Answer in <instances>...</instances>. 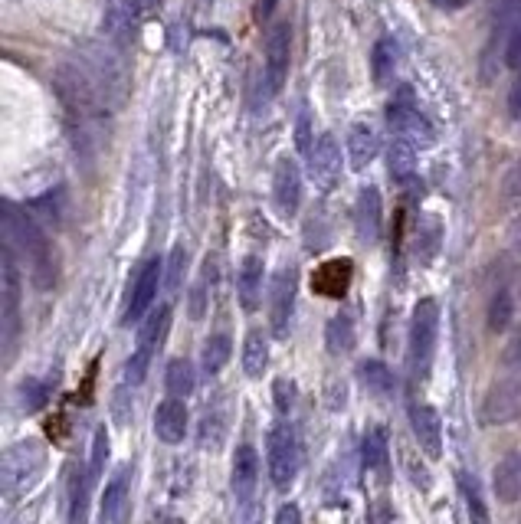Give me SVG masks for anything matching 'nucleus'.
<instances>
[{
    "label": "nucleus",
    "instance_id": "43",
    "mask_svg": "<svg viewBox=\"0 0 521 524\" xmlns=\"http://www.w3.org/2000/svg\"><path fill=\"white\" fill-rule=\"evenodd\" d=\"M292 397H295V387L286 384V380H279V384H276V407H279L282 413L292 410Z\"/></svg>",
    "mask_w": 521,
    "mask_h": 524
},
{
    "label": "nucleus",
    "instance_id": "28",
    "mask_svg": "<svg viewBox=\"0 0 521 524\" xmlns=\"http://www.w3.org/2000/svg\"><path fill=\"white\" fill-rule=\"evenodd\" d=\"M515 315V295H512V285L502 276L499 285L492 289V299H489V328L492 331H505L508 321Z\"/></svg>",
    "mask_w": 521,
    "mask_h": 524
},
{
    "label": "nucleus",
    "instance_id": "33",
    "mask_svg": "<svg viewBox=\"0 0 521 524\" xmlns=\"http://www.w3.org/2000/svg\"><path fill=\"white\" fill-rule=\"evenodd\" d=\"M325 348H328V354H348L354 348V321L348 315L328 318V325H325Z\"/></svg>",
    "mask_w": 521,
    "mask_h": 524
},
{
    "label": "nucleus",
    "instance_id": "44",
    "mask_svg": "<svg viewBox=\"0 0 521 524\" xmlns=\"http://www.w3.org/2000/svg\"><path fill=\"white\" fill-rule=\"evenodd\" d=\"M276 524H302V515H299V505L286 502L279 511H276Z\"/></svg>",
    "mask_w": 521,
    "mask_h": 524
},
{
    "label": "nucleus",
    "instance_id": "17",
    "mask_svg": "<svg viewBox=\"0 0 521 524\" xmlns=\"http://www.w3.org/2000/svg\"><path fill=\"white\" fill-rule=\"evenodd\" d=\"M256 482H259L256 449L253 446H236V452H233V469H230L233 495L240 498V502H250L253 492H256Z\"/></svg>",
    "mask_w": 521,
    "mask_h": 524
},
{
    "label": "nucleus",
    "instance_id": "6",
    "mask_svg": "<svg viewBox=\"0 0 521 524\" xmlns=\"http://www.w3.org/2000/svg\"><path fill=\"white\" fill-rule=\"evenodd\" d=\"M46 469V449L33 439L14 443L4 452V495H27L33 485L40 482V475Z\"/></svg>",
    "mask_w": 521,
    "mask_h": 524
},
{
    "label": "nucleus",
    "instance_id": "7",
    "mask_svg": "<svg viewBox=\"0 0 521 524\" xmlns=\"http://www.w3.org/2000/svg\"><path fill=\"white\" fill-rule=\"evenodd\" d=\"M266 459H269V479L279 492L295 482L299 475V439L289 423H276L266 436Z\"/></svg>",
    "mask_w": 521,
    "mask_h": 524
},
{
    "label": "nucleus",
    "instance_id": "15",
    "mask_svg": "<svg viewBox=\"0 0 521 524\" xmlns=\"http://www.w3.org/2000/svg\"><path fill=\"white\" fill-rule=\"evenodd\" d=\"M410 430L426 456L430 459L443 456V420L430 403H413L410 407Z\"/></svg>",
    "mask_w": 521,
    "mask_h": 524
},
{
    "label": "nucleus",
    "instance_id": "4",
    "mask_svg": "<svg viewBox=\"0 0 521 524\" xmlns=\"http://www.w3.org/2000/svg\"><path fill=\"white\" fill-rule=\"evenodd\" d=\"M387 125L397 135V141H404L413 151L433 145V125H430V118L423 115L417 95H413L410 86H400L394 92V99L387 105Z\"/></svg>",
    "mask_w": 521,
    "mask_h": 524
},
{
    "label": "nucleus",
    "instance_id": "29",
    "mask_svg": "<svg viewBox=\"0 0 521 524\" xmlns=\"http://www.w3.org/2000/svg\"><path fill=\"white\" fill-rule=\"evenodd\" d=\"M269 367V341L259 331L246 335V348H243V371L250 380H259Z\"/></svg>",
    "mask_w": 521,
    "mask_h": 524
},
{
    "label": "nucleus",
    "instance_id": "41",
    "mask_svg": "<svg viewBox=\"0 0 521 524\" xmlns=\"http://www.w3.org/2000/svg\"><path fill=\"white\" fill-rule=\"evenodd\" d=\"M315 141L318 138H312V118H309V112H302L299 115V125H295V145H299V151L309 158L312 154V148H315Z\"/></svg>",
    "mask_w": 521,
    "mask_h": 524
},
{
    "label": "nucleus",
    "instance_id": "13",
    "mask_svg": "<svg viewBox=\"0 0 521 524\" xmlns=\"http://www.w3.org/2000/svg\"><path fill=\"white\" fill-rule=\"evenodd\" d=\"M354 230H358V240L364 246H374L381 240L384 230V204L377 187H361L358 204H354Z\"/></svg>",
    "mask_w": 521,
    "mask_h": 524
},
{
    "label": "nucleus",
    "instance_id": "16",
    "mask_svg": "<svg viewBox=\"0 0 521 524\" xmlns=\"http://www.w3.org/2000/svg\"><path fill=\"white\" fill-rule=\"evenodd\" d=\"M187 426H191V413H187L184 400H161L158 410H155V436L161 439V443L168 446H177L187 439Z\"/></svg>",
    "mask_w": 521,
    "mask_h": 524
},
{
    "label": "nucleus",
    "instance_id": "1",
    "mask_svg": "<svg viewBox=\"0 0 521 524\" xmlns=\"http://www.w3.org/2000/svg\"><path fill=\"white\" fill-rule=\"evenodd\" d=\"M4 249L20 262V266H27L37 289H53V282H56L53 243H50V236L43 233V226L23 207L4 204Z\"/></svg>",
    "mask_w": 521,
    "mask_h": 524
},
{
    "label": "nucleus",
    "instance_id": "10",
    "mask_svg": "<svg viewBox=\"0 0 521 524\" xmlns=\"http://www.w3.org/2000/svg\"><path fill=\"white\" fill-rule=\"evenodd\" d=\"M292 315H295V269L282 266L276 276H272V285H269V325H272V335L286 338L289 325H292Z\"/></svg>",
    "mask_w": 521,
    "mask_h": 524
},
{
    "label": "nucleus",
    "instance_id": "39",
    "mask_svg": "<svg viewBox=\"0 0 521 524\" xmlns=\"http://www.w3.org/2000/svg\"><path fill=\"white\" fill-rule=\"evenodd\" d=\"M210 266H204V276H200V282L194 285V292H191V318H204L207 312V305H210V276L213 272H207Z\"/></svg>",
    "mask_w": 521,
    "mask_h": 524
},
{
    "label": "nucleus",
    "instance_id": "31",
    "mask_svg": "<svg viewBox=\"0 0 521 524\" xmlns=\"http://www.w3.org/2000/svg\"><path fill=\"white\" fill-rule=\"evenodd\" d=\"M164 387L174 400H187L194 393V367L187 357H174L168 364V374H164Z\"/></svg>",
    "mask_w": 521,
    "mask_h": 524
},
{
    "label": "nucleus",
    "instance_id": "12",
    "mask_svg": "<svg viewBox=\"0 0 521 524\" xmlns=\"http://www.w3.org/2000/svg\"><path fill=\"white\" fill-rule=\"evenodd\" d=\"M272 204H276V210L286 220L295 217L302 207V174L292 158H282L276 164V174H272Z\"/></svg>",
    "mask_w": 521,
    "mask_h": 524
},
{
    "label": "nucleus",
    "instance_id": "49",
    "mask_svg": "<svg viewBox=\"0 0 521 524\" xmlns=\"http://www.w3.org/2000/svg\"><path fill=\"white\" fill-rule=\"evenodd\" d=\"M518 256H521V240H518Z\"/></svg>",
    "mask_w": 521,
    "mask_h": 524
},
{
    "label": "nucleus",
    "instance_id": "21",
    "mask_svg": "<svg viewBox=\"0 0 521 524\" xmlns=\"http://www.w3.org/2000/svg\"><path fill=\"white\" fill-rule=\"evenodd\" d=\"M263 259L259 256H246L240 262V272H236V289H240V305L246 312H256L259 308V295H263Z\"/></svg>",
    "mask_w": 521,
    "mask_h": 524
},
{
    "label": "nucleus",
    "instance_id": "3",
    "mask_svg": "<svg viewBox=\"0 0 521 524\" xmlns=\"http://www.w3.org/2000/svg\"><path fill=\"white\" fill-rule=\"evenodd\" d=\"M289 63H292V27L289 23H272L269 37H266V56H263V73H259V92H256V105L263 109L286 86L289 76Z\"/></svg>",
    "mask_w": 521,
    "mask_h": 524
},
{
    "label": "nucleus",
    "instance_id": "19",
    "mask_svg": "<svg viewBox=\"0 0 521 524\" xmlns=\"http://www.w3.org/2000/svg\"><path fill=\"white\" fill-rule=\"evenodd\" d=\"M492 482H495V498H499L502 505H518L521 502V449L508 452L499 466H495Z\"/></svg>",
    "mask_w": 521,
    "mask_h": 524
},
{
    "label": "nucleus",
    "instance_id": "27",
    "mask_svg": "<svg viewBox=\"0 0 521 524\" xmlns=\"http://www.w3.org/2000/svg\"><path fill=\"white\" fill-rule=\"evenodd\" d=\"M358 380L364 393H371L374 400H390V393H394V374H390V367H384L381 361H361Z\"/></svg>",
    "mask_w": 521,
    "mask_h": 524
},
{
    "label": "nucleus",
    "instance_id": "42",
    "mask_svg": "<svg viewBox=\"0 0 521 524\" xmlns=\"http://www.w3.org/2000/svg\"><path fill=\"white\" fill-rule=\"evenodd\" d=\"M404 462H407L410 482H413V485H420V492H426V488H430V475H426V469L420 466V459L413 462V456H410V452H407V456H404Z\"/></svg>",
    "mask_w": 521,
    "mask_h": 524
},
{
    "label": "nucleus",
    "instance_id": "24",
    "mask_svg": "<svg viewBox=\"0 0 521 524\" xmlns=\"http://www.w3.org/2000/svg\"><path fill=\"white\" fill-rule=\"evenodd\" d=\"M361 462L367 472L374 475H384L387 472V462H390V439L384 433V426H371L361 439Z\"/></svg>",
    "mask_w": 521,
    "mask_h": 524
},
{
    "label": "nucleus",
    "instance_id": "32",
    "mask_svg": "<svg viewBox=\"0 0 521 524\" xmlns=\"http://www.w3.org/2000/svg\"><path fill=\"white\" fill-rule=\"evenodd\" d=\"M230 354H233L230 335H210L207 344H204V354H200V367H204V374H207V377L220 374L223 367H227Z\"/></svg>",
    "mask_w": 521,
    "mask_h": 524
},
{
    "label": "nucleus",
    "instance_id": "5",
    "mask_svg": "<svg viewBox=\"0 0 521 524\" xmlns=\"http://www.w3.org/2000/svg\"><path fill=\"white\" fill-rule=\"evenodd\" d=\"M171 328V305H155L148 312V318L141 321L138 328V344H135V354L125 361V384L128 387H138L145 384L148 377V367H151V357H155L158 344L164 341Z\"/></svg>",
    "mask_w": 521,
    "mask_h": 524
},
{
    "label": "nucleus",
    "instance_id": "14",
    "mask_svg": "<svg viewBox=\"0 0 521 524\" xmlns=\"http://www.w3.org/2000/svg\"><path fill=\"white\" fill-rule=\"evenodd\" d=\"M309 174L312 181L318 184V190H331L338 184L341 177V151H338V141L328 135H318L315 148L309 154Z\"/></svg>",
    "mask_w": 521,
    "mask_h": 524
},
{
    "label": "nucleus",
    "instance_id": "25",
    "mask_svg": "<svg viewBox=\"0 0 521 524\" xmlns=\"http://www.w3.org/2000/svg\"><path fill=\"white\" fill-rule=\"evenodd\" d=\"M377 131L371 125H354L348 135V161L354 171L371 168V161L377 158Z\"/></svg>",
    "mask_w": 521,
    "mask_h": 524
},
{
    "label": "nucleus",
    "instance_id": "36",
    "mask_svg": "<svg viewBox=\"0 0 521 524\" xmlns=\"http://www.w3.org/2000/svg\"><path fill=\"white\" fill-rule=\"evenodd\" d=\"M459 492L466 498V508H469V518L476 524H485V505H482V488L476 482V475L469 472H459Z\"/></svg>",
    "mask_w": 521,
    "mask_h": 524
},
{
    "label": "nucleus",
    "instance_id": "18",
    "mask_svg": "<svg viewBox=\"0 0 521 524\" xmlns=\"http://www.w3.org/2000/svg\"><path fill=\"white\" fill-rule=\"evenodd\" d=\"M351 276H354L351 259H331L312 276V289L325 295V299H341L351 289Z\"/></svg>",
    "mask_w": 521,
    "mask_h": 524
},
{
    "label": "nucleus",
    "instance_id": "45",
    "mask_svg": "<svg viewBox=\"0 0 521 524\" xmlns=\"http://www.w3.org/2000/svg\"><path fill=\"white\" fill-rule=\"evenodd\" d=\"M508 109H512V115L521 118V76L512 82V89H508Z\"/></svg>",
    "mask_w": 521,
    "mask_h": 524
},
{
    "label": "nucleus",
    "instance_id": "11",
    "mask_svg": "<svg viewBox=\"0 0 521 524\" xmlns=\"http://www.w3.org/2000/svg\"><path fill=\"white\" fill-rule=\"evenodd\" d=\"M145 7L148 0H105V33H109V43L122 50L135 37Z\"/></svg>",
    "mask_w": 521,
    "mask_h": 524
},
{
    "label": "nucleus",
    "instance_id": "2",
    "mask_svg": "<svg viewBox=\"0 0 521 524\" xmlns=\"http://www.w3.org/2000/svg\"><path fill=\"white\" fill-rule=\"evenodd\" d=\"M436 338H440V305L433 299H423L413 308L410 318V341H407V367L413 384H426L433 371Z\"/></svg>",
    "mask_w": 521,
    "mask_h": 524
},
{
    "label": "nucleus",
    "instance_id": "22",
    "mask_svg": "<svg viewBox=\"0 0 521 524\" xmlns=\"http://www.w3.org/2000/svg\"><path fill=\"white\" fill-rule=\"evenodd\" d=\"M128 482H132V469L128 466L115 469V475L102 492V505H99V521L102 524H115L118 515H122V508L128 505Z\"/></svg>",
    "mask_w": 521,
    "mask_h": 524
},
{
    "label": "nucleus",
    "instance_id": "40",
    "mask_svg": "<svg viewBox=\"0 0 521 524\" xmlns=\"http://www.w3.org/2000/svg\"><path fill=\"white\" fill-rule=\"evenodd\" d=\"M367 524H400L394 502H387V498H377V502L371 505V511H367Z\"/></svg>",
    "mask_w": 521,
    "mask_h": 524
},
{
    "label": "nucleus",
    "instance_id": "23",
    "mask_svg": "<svg viewBox=\"0 0 521 524\" xmlns=\"http://www.w3.org/2000/svg\"><path fill=\"white\" fill-rule=\"evenodd\" d=\"M443 249V223L426 213V217L417 223V240H413V253H417L420 266H433L436 256Z\"/></svg>",
    "mask_w": 521,
    "mask_h": 524
},
{
    "label": "nucleus",
    "instance_id": "26",
    "mask_svg": "<svg viewBox=\"0 0 521 524\" xmlns=\"http://www.w3.org/2000/svg\"><path fill=\"white\" fill-rule=\"evenodd\" d=\"M92 485L96 482H92L89 466H76L73 475H69V524H86Z\"/></svg>",
    "mask_w": 521,
    "mask_h": 524
},
{
    "label": "nucleus",
    "instance_id": "47",
    "mask_svg": "<svg viewBox=\"0 0 521 524\" xmlns=\"http://www.w3.org/2000/svg\"><path fill=\"white\" fill-rule=\"evenodd\" d=\"M469 0H443V7H449V10H456V7H466Z\"/></svg>",
    "mask_w": 521,
    "mask_h": 524
},
{
    "label": "nucleus",
    "instance_id": "20",
    "mask_svg": "<svg viewBox=\"0 0 521 524\" xmlns=\"http://www.w3.org/2000/svg\"><path fill=\"white\" fill-rule=\"evenodd\" d=\"M20 262L14 259L4 249V344L14 341V331H17V302H20V272H17Z\"/></svg>",
    "mask_w": 521,
    "mask_h": 524
},
{
    "label": "nucleus",
    "instance_id": "48",
    "mask_svg": "<svg viewBox=\"0 0 521 524\" xmlns=\"http://www.w3.org/2000/svg\"><path fill=\"white\" fill-rule=\"evenodd\" d=\"M155 524H184L181 518H174V515H164V518H158Z\"/></svg>",
    "mask_w": 521,
    "mask_h": 524
},
{
    "label": "nucleus",
    "instance_id": "38",
    "mask_svg": "<svg viewBox=\"0 0 521 524\" xmlns=\"http://www.w3.org/2000/svg\"><path fill=\"white\" fill-rule=\"evenodd\" d=\"M105 462H109V430H105V426H99L96 436H92V456H89V475H92V482H96L99 475H102Z\"/></svg>",
    "mask_w": 521,
    "mask_h": 524
},
{
    "label": "nucleus",
    "instance_id": "9",
    "mask_svg": "<svg viewBox=\"0 0 521 524\" xmlns=\"http://www.w3.org/2000/svg\"><path fill=\"white\" fill-rule=\"evenodd\" d=\"M521 410V377L518 374H502L495 384L489 387L482 400V420L499 426V423H508L515 420Z\"/></svg>",
    "mask_w": 521,
    "mask_h": 524
},
{
    "label": "nucleus",
    "instance_id": "8",
    "mask_svg": "<svg viewBox=\"0 0 521 524\" xmlns=\"http://www.w3.org/2000/svg\"><path fill=\"white\" fill-rule=\"evenodd\" d=\"M161 279H164V262L158 256H151V259L141 262L132 292H128V302H125V312H122V325H138V321L148 318V312L155 308V299L161 292Z\"/></svg>",
    "mask_w": 521,
    "mask_h": 524
},
{
    "label": "nucleus",
    "instance_id": "30",
    "mask_svg": "<svg viewBox=\"0 0 521 524\" xmlns=\"http://www.w3.org/2000/svg\"><path fill=\"white\" fill-rule=\"evenodd\" d=\"M394 69H397V43L390 37H381L371 53V76L377 86H387V82L394 79Z\"/></svg>",
    "mask_w": 521,
    "mask_h": 524
},
{
    "label": "nucleus",
    "instance_id": "46",
    "mask_svg": "<svg viewBox=\"0 0 521 524\" xmlns=\"http://www.w3.org/2000/svg\"><path fill=\"white\" fill-rule=\"evenodd\" d=\"M272 10H276V0H259L256 17H259V20H269V17H272Z\"/></svg>",
    "mask_w": 521,
    "mask_h": 524
},
{
    "label": "nucleus",
    "instance_id": "37",
    "mask_svg": "<svg viewBox=\"0 0 521 524\" xmlns=\"http://www.w3.org/2000/svg\"><path fill=\"white\" fill-rule=\"evenodd\" d=\"M46 397H50V384H46V380L27 377V380L20 384V410H27V413L40 410L43 403H46Z\"/></svg>",
    "mask_w": 521,
    "mask_h": 524
},
{
    "label": "nucleus",
    "instance_id": "34",
    "mask_svg": "<svg viewBox=\"0 0 521 524\" xmlns=\"http://www.w3.org/2000/svg\"><path fill=\"white\" fill-rule=\"evenodd\" d=\"M390 174H394V181L407 184L413 181V174H417V158H413V148L404 145V141H397L394 148H390Z\"/></svg>",
    "mask_w": 521,
    "mask_h": 524
},
{
    "label": "nucleus",
    "instance_id": "35",
    "mask_svg": "<svg viewBox=\"0 0 521 524\" xmlns=\"http://www.w3.org/2000/svg\"><path fill=\"white\" fill-rule=\"evenodd\" d=\"M223 433H227V413H223V410L204 413V420H200V446L210 449V452L220 449Z\"/></svg>",
    "mask_w": 521,
    "mask_h": 524
}]
</instances>
